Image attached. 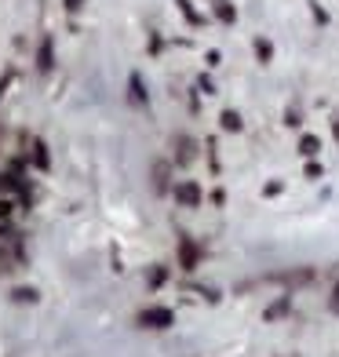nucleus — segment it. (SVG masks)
<instances>
[{
    "mask_svg": "<svg viewBox=\"0 0 339 357\" xmlns=\"http://www.w3.org/2000/svg\"><path fill=\"white\" fill-rule=\"evenodd\" d=\"M66 8H70V11H77V8H80V0H66Z\"/></svg>",
    "mask_w": 339,
    "mask_h": 357,
    "instance_id": "nucleus-5",
    "label": "nucleus"
},
{
    "mask_svg": "<svg viewBox=\"0 0 339 357\" xmlns=\"http://www.w3.org/2000/svg\"><path fill=\"white\" fill-rule=\"evenodd\" d=\"M223 124H226V128H237V124H241V121H237V117H234V113H223Z\"/></svg>",
    "mask_w": 339,
    "mask_h": 357,
    "instance_id": "nucleus-4",
    "label": "nucleus"
},
{
    "mask_svg": "<svg viewBox=\"0 0 339 357\" xmlns=\"http://www.w3.org/2000/svg\"><path fill=\"white\" fill-rule=\"evenodd\" d=\"M303 153H317V139H303Z\"/></svg>",
    "mask_w": 339,
    "mask_h": 357,
    "instance_id": "nucleus-3",
    "label": "nucleus"
},
{
    "mask_svg": "<svg viewBox=\"0 0 339 357\" xmlns=\"http://www.w3.org/2000/svg\"><path fill=\"white\" fill-rule=\"evenodd\" d=\"M52 66V40H44V47H40V70H47Z\"/></svg>",
    "mask_w": 339,
    "mask_h": 357,
    "instance_id": "nucleus-2",
    "label": "nucleus"
},
{
    "mask_svg": "<svg viewBox=\"0 0 339 357\" xmlns=\"http://www.w3.org/2000/svg\"><path fill=\"white\" fill-rule=\"evenodd\" d=\"M142 324H153V328H165V324H172V314H168V310H146V314H142Z\"/></svg>",
    "mask_w": 339,
    "mask_h": 357,
    "instance_id": "nucleus-1",
    "label": "nucleus"
},
{
    "mask_svg": "<svg viewBox=\"0 0 339 357\" xmlns=\"http://www.w3.org/2000/svg\"><path fill=\"white\" fill-rule=\"evenodd\" d=\"M336 296H339V291H336ZM332 306H336V310H339V299H336V303H332Z\"/></svg>",
    "mask_w": 339,
    "mask_h": 357,
    "instance_id": "nucleus-6",
    "label": "nucleus"
}]
</instances>
